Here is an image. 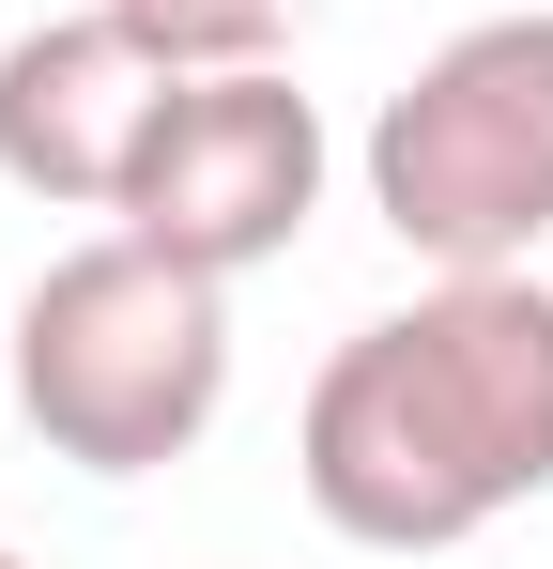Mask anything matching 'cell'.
Here are the masks:
<instances>
[{
    "label": "cell",
    "mask_w": 553,
    "mask_h": 569,
    "mask_svg": "<svg viewBox=\"0 0 553 569\" xmlns=\"http://www.w3.org/2000/svg\"><path fill=\"white\" fill-rule=\"evenodd\" d=\"M292 477L354 555H461L507 508H539L553 492V278L492 262V278H431L415 308L354 323L308 385Z\"/></svg>",
    "instance_id": "cell-1"
},
{
    "label": "cell",
    "mask_w": 553,
    "mask_h": 569,
    "mask_svg": "<svg viewBox=\"0 0 553 569\" xmlns=\"http://www.w3.org/2000/svg\"><path fill=\"white\" fill-rule=\"evenodd\" d=\"M231 400V278L108 231L16 292V416L78 477H154Z\"/></svg>",
    "instance_id": "cell-2"
},
{
    "label": "cell",
    "mask_w": 553,
    "mask_h": 569,
    "mask_svg": "<svg viewBox=\"0 0 553 569\" xmlns=\"http://www.w3.org/2000/svg\"><path fill=\"white\" fill-rule=\"evenodd\" d=\"M369 216L431 278H492L553 231V16H476L384 93Z\"/></svg>",
    "instance_id": "cell-3"
},
{
    "label": "cell",
    "mask_w": 553,
    "mask_h": 569,
    "mask_svg": "<svg viewBox=\"0 0 553 569\" xmlns=\"http://www.w3.org/2000/svg\"><path fill=\"white\" fill-rule=\"evenodd\" d=\"M308 216H323V108L292 93L276 62L184 78L170 123H154V154H139V186H123V231L170 247V262H200V278L276 262Z\"/></svg>",
    "instance_id": "cell-4"
},
{
    "label": "cell",
    "mask_w": 553,
    "mask_h": 569,
    "mask_svg": "<svg viewBox=\"0 0 553 569\" xmlns=\"http://www.w3.org/2000/svg\"><path fill=\"white\" fill-rule=\"evenodd\" d=\"M170 93H184V62L139 47L108 0H92V16H47V31L0 47V170L31 200H62V216H123Z\"/></svg>",
    "instance_id": "cell-5"
},
{
    "label": "cell",
    "mask_w": 553,
    "mask_h": 569,
    "mask_svg": "<svg viewBox=\"0 0 553 569\" xmlns=\"http://www.w3.org/2000/svg\"><path fill=\"white\" fill-rule=\"evenodd\" d=\"M139 47H170L184 78H247V62H276L292 31H308V0H108Z\"/></svg>",
    "instance_id": "cell-6"
},
{
    "label": "cell",
    "mask_w": 553,
    "mask_h": 569,
    "mask_svg": "<svg viewBox=\"0 0 553 569\" xmlns=\"http://www.w3.org/2000/svg\"><path fill=\"white\" fill-rule=\"evenodd\" d=\"M0 569H31V555H0Z\"/></svg>",
    "instance_id": "cell-7"
}]
</instances>
